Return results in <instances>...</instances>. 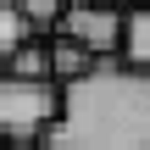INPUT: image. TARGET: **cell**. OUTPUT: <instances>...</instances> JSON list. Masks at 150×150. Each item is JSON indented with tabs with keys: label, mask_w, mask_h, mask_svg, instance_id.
I'll use <instances>...</instances> for the list:
<instances>
[{
	"label": "cell",
	"mask_w": 150,
	"mask_h": 150,
	"mask_svg": "<svg viewBox=\"0 0 150 150\" xmlns=\"http://www.w3.org/2000/svg\"><path fill=\"white\" fill-rule=\"evenodd\" d=\"M95 61H100V56H95V50H83L78 39H67V33H56V39H50V72H56V83H72V78H78V72H89Z\"/></svg>",
	"instance_id": "obj_4"
},
{
	"label": "cell",
	"mask_w": 150,
	"mask_h": 150,
	"mask_svg": "<svg viewBox=\"0 0 150 150\" xmlns=\"http://www.w3.org/2000/svg\"><path fill=\"white\" fill-rule=\"evenodd\" d=\"M6 72H17V78H56V72H50V45H33V39H22V45L11 50Z\"/></svg>",
	"instance_id": "obj_6"
},
{
	"label": "cell",
	"mask_w": 150,
	"mask_h": 150,
	"mask_svg": "<svg viewBox=\"0 0 150 150\" xmlns=\"http://www.w3.org/2000/svg\"><path fill=\"white\" fill-rule=\"evenodd\" d=\"M128 67H145L150 72V6H128V28H122V50H117Z\"/></svg>",
	"instance_id": "obj_5"
},
{
	"label": "cell",
	"mask_w": 150,
	"mask_h": 150,
	"mask_svg": "<svg viewBox=\"0 0 150 150\" xmlns=\"http://www.w3.org/2000/svg\"><path fill=\"white\" fill-rule=\"evenodd\" d=\"M17 11H22L33 28H56L61 11H67V0H17Z\"/></svg>",
	"instance_id": "obj_8"
},
{
	"label": "cell",
	"mask_w": 150,
	"mask_h": 150,
	"mask_svg": "<svg viewBox=\"0 0 150 150\" xmlns=\"http://www.w3.org/2000/svg\"><path fill=\"white\" fill-rule=\"evenodd\" d=\"M22 150H45V145H22Z\"/></svg>",
	"instance_id": "obj_10"
},
{
	"label": "cell",
	"mask_w": 150,
	"mask_h": 150,
	"mask_svg": "<svg viewBox=\"0 0 150 150\" xmlns=\"http://www.w3.org/2000/svg\"><path fill=\"white\" fill-rule=\"evenodd\" d=\"M45 150H150V72L122 56H100L61 83V117Z\"/></svg>",
	"instance_id": "obj_1"
},
{
	"label": "cell",
	"mask_w": 150,
	"mask_h": 150,
	"mask_svg": "<svg viewBox=\"0 0 150 150\" xmlns=\"http://www.w3.org/2000/svg\"><path fill=\"white\" fill-rule=\"evenodd\" d=\"M61 117V83L56 78H17L0 72V139L11 150L45 145V134Z\"/></svg>",
	"instance_id": "obj_2"
},
{
	"label": "cell",
	"mask_w": 150,
	"mask_h": 150,
	"mask_svg": "<svg viewBox=\"0 0 150 150\" xmlns=\"http://www.w3.org/2000/svg\"><path fill=\"white\" fill-rule=\"evenodd\" d=\"M122 28H128V6H106V0H67L56 33L78 39L95 56H117L122 50Z\"/></svg>",
	"instance_id": "obj_3"
},
{
	"label": "cell",
	"mask_w": 150,
	"mask_h": 150,
	"mask_svg": "<svg viewBox=\"0 0 150 150\" xmlns=\"http://www.w3.org/2000/svg\"><path fill=\"white\" fill-rule=\"evenodd\" d=\"M33 33V22L17 11V0H0V61H11V50Z\"/></svg>",
	"instance_id": "obj_7"
},
{
	"label": "cell",
	"mask_w": 150,
	"mask_h": 150,
	"mask_svg": "<svg viewBox=\"0 0 150 150\" xmlns=\"http://www.w3.org/2000/svg\"><path fill=\"white\" fill-rule=\"evenodd\" d=\"M0 145H6V139H0Z\"/></svg>",
	"instance_id": "obj_11"
},
{
	"label": "cell",
	"mask_w": 150,
	"mask_h": 150,
	"mask_svg": "<svg viewBox=\"0 0 150 150\" xmlns=\"http://www.w3.org/2000/svg\"><path fill=\"white\" fill-rule=\"evenodd\" d=\"M106 6H150V0H106Z\"/></svg>",
	"instance_id": "obj_9"
}]
</instances>
